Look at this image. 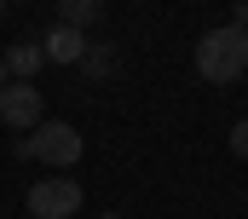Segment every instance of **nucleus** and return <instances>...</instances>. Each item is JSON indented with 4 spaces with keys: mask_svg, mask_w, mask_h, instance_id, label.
Listing matches in <instances>:
<instances>
[{
    "mask_svg": "<svg viewBox=\"0 0 248 219\" xmlns=\"http://www.w3.org/2000/svg\"><path fill=\"white\" fill-rule=\"evenodd\" d=\"M196 75L214 81V87L243 81V75H248V29H231V23L208 29V35L196 41Z\"/></svg>",
    "mask_w": 248,
    "mask_h": 219,
    "instance_id": "1",
    "label": "nucleus"
},
{
    "mask_svg": "<svg viewBox=\"0 0 248 219\" xmlns=\"http://www.w3.org/2000/svg\"><path fill=\"white\" fill-rule=\"evenodd\" d=\"M23 144H29V162H46V167H75L81 150H87L69 121H41V127H29Z\"/></svg>",
    "mask_w": 248,
    "mask_h": 219,
    "instance_id": "2",
    "label": "nucleus"
},
{
    "mask_svg": "<svg viewBox=\"0 0 248 219\" xmlns=\"http://www.w3.org/2000/svg\"><path fill=\"white\" fill-rule=\"evenodd\" d=\"M41 121H46V98H41L35 81H6V87H0V127L29 133V127H41Z\"/></svg>",
    "mask_w": 248,
    "mask_h": 219,
    "instance_id": "3",
    "label": "nucleus"
},
{
    "mask_svg": "<svg viewBox=\"0 0 248 219\" xmlns=\"http://www.w3.org/2000/svg\"><path fill=\"white\" fill-rule=\"evenodd\" d=\"M75 208H81V185L69 173H52L29 190V219H69Z\"/></svg>",
    "mask_w": 248,
    "mask_h": 219,
    "instance_id": "4",
    "label": "nucleus"
},
{
    "mask_svg": "<svg viewBox=\"0 0 248 219\" xmlns=\"http://www.w3.org/2000/svg\"><path fill=\"white\" fill-rule=\"evenodd\" d=\"M41 52H46V63H81V52H87V29L52 23V29L41 35Z\"/></svg>",
    "mask_w": 248,
    "mask_h": 219,
    "instance_id": "5",
    "label": "nucleus"
},
{
    "mask_svg": "<svg viewBox=\"0 0 248 219\" xmlns=\"http://www.w3.org/2000/svg\"><path fill=\"white\" fill-rule=\"evenodd\" d=\"M0 58H6V75H12V81H35V75H41V63H46L41 41H12Z\"/></svg>",
    "mask_w": 248,
    "mask_h": 219,
    "instance_id": "6",
    "label": "nucleus"
},
{
    "mask_svg": "<svg viewBox=\"0 0 248 219\" xmlns=\"http://www.w3.org/2000/svg\"><path fill=\"white\" fill-rule=\"evenodd\" d=\"M116 63H122V52H116L110 41H98V47L87 41V52H81V69H87V81H110V75H116Z\"/></svg>",
    "mask_w": 248,
    "mask_h": 219,
    "instance_id": "7",
    "label": "nucleus"
},
{
    "mask_svg": "<svg viewBox=\"0 0 248 219\" xmlns=\"http://www.w3.org/2000/svg\"><path fill=\"white\" fill-rule=\"evenodd\" d=\"M104 17V0H58V23H69V29H93Z\"/></svg>",
    "mask_w": 248,
    "mask_h": 219,
    "instance_id": "8",
    "label": "nucleus"
},
{
    "mask_svg": "<svg viewBox=\"0 0 248 219\" xmlns=\"http://www.w3.org/2000/svg\"><path fill=\"white\" fill-rule=\"evenodd\" d=\"M231 156H243V162H248V121L231 127Z\"/></svg>",
    "mask_w": 248,
    "mask_h": 219,
    "instance_id": "9",
    "label": "nucleus"
},
{
    "mask_svg": "<svg viewBox=\"0 0 248 219\" xmlns=\"http://www.w3.org/2000/svg\"><path fill=\"white\" fill-rule=\"evenodd\" d=\"M231 29H248V0H237V12H231Z\"/></svg>",
    "mask_w": 248,
    "mask_h": 219,
    "instance_id": "10",
    "label": "nucleus"
},
{
    "mask_svg": "<svg viewBox=\"0 0 248 219\" xmlns=\"http://www.w3.org/2000/svg\"><path fill=\"white\" fill-rule=\"evenodd\" d=\"M6 81H12V75H6V58H0V87H6Z\"/></svg>",
    "mask_w": 248,
    "mask_h": 219,
    "instance_id": "11",
    "label": "nucleus"
},
{
    "mask_svg": "<svg viewBox=\"0 0 248 219\" xmlns=\"http://www.w3.org/2000/svg\"><path fill=\"white\" fill-rule=\"evenodd\" d=\"M98 219H122V214H98Z\"/></svg>",
    "mask_w": 248,
    "mask_h": 219,
    "instance_id": "12",
    "label": "nucleus"
},
{
    "mask_svg": "<svg viewBox=\"0 0 248 219\" xmlns=\"http://www.w3.org/2000/svg\"><path fill=\"white\" fill-rule=\"evenodd\" d=\"M0 6H6V0H0Z\"/></svg>",
    "mask_w": 248,
    "mask_h": 219,
    "instance_id": "13",
    "label": "nucleus"
}]
</instances>
